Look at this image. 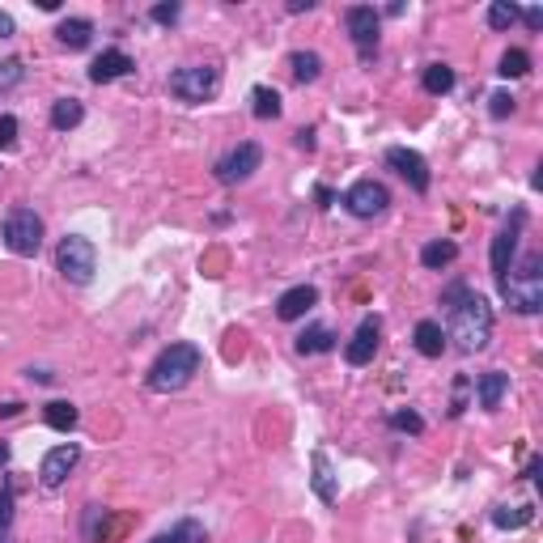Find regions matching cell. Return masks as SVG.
<instances>
[{"instance_id": "obj_17", "label": "cell", "mask_w": 543, "mask_h": 543, "mask_svg": "<svg viewBox=\"0 0 543 543\" xmlns=\"http://www.w3.org/2000/svg\"><path fill=\"white\" fill-rule=\"evenodd\" d=\"M505 391H510V374H501V369H488V374L476 378V395H480L484 412H497Z\"/></svg>"}, {"instance_id": "obj_40", "label": "cell", "mask_w": 543, "mask_h": 543, "mask_svg": "<svg viewBox=\"0 0 543 543\" xmlns=\"http://www.w3.org/2000/svg\"><path fill=\"white\" fill-rule=\"evenodd\" d=\"M310 4H315V0H289V13H306Z\"/></svg>"}, {"instance_id": "obj_30", "label": "cell", "mask_w": 543, "mask_h": 543, "mask_svg": "<svg viewBox=\"0 0 543 543\" xmlns=\"http://www.w3.org/2000/svg\"><path fill=\"white\" fill-rule=\"evenodd\" d=\"M513 22H518V4H510V0H497V4L488 9V26H493V31H510Z\"/></svg>"}, {"instance_id": "obj_35", "label": "cell", "mask_w": 543, "mask_h": 543, "mask_svg": "<svg viewBox=\"0 0 543 543\" xmlns=\"http://www.w3.org/2000/svg\"><path fill=\"white\" fill-rule=\"evenodd\" d=\"M17 145V120L13 115H0V153Z\"/></svg>"}, {"instance_id": "obj_11", "label": "cell", "mask_w": 543, "mask_h": 543, "mask_svg": "<svg viewBox=\"0 0 543 543\" xmlns=\"http://www.w3.org/2000/svg\"><path fill=\"white\" fill-rule=\"evenodd\" d=\"M387 166L399 170V179H407V187H412L416 196H424V191H429V182H433V174H429V162H424L416 149H404V145L387 149Z\"/></svg>"}, {"instance_id": "obj_10", "label": "cell", "mask_w": 543, "mask_h": 543, "mask_svg": "<svg viewBox=\"0 0 543 543\" xmlns=\"http://www.w3.org/2000/svg\"><path fill=\"white\" fill-rule=\"evenodd\" d=\"M387 204H391V191L374 179L352 182V187L344 191V209L352 212V217H361V221H369V217H378V212H387Z\"/></svg>"}, {"instance_id": "obj_3", "label": "cell", "mask_w": 543, "mask_h": 543, "mask_svg": "<svg viewBox=\"0 0 543 543\" xmlns=\"http://www.w3.org/2000/svg\"><path fill=\"white\" fill-rule=\"evenodd\" d=\"M200 374V348L196 344H170L162 348V357L149 365V391L157 395H170V391H182L191 378Z\"/></svg>"}, {"instance_id": "obj_5", "label": "cell", "mask_w": 543, "mask_h": 543, "mask_svg": "<svg viewBox=\"0 0 543 543\" xmlns=\"http://www.w3.org/2000/svg\"><path fill=\"white\" fill-rule=\"evenodd\" d=\"M0 234H4V246H9L13 255L31 259V255H39V246H43V217L34 209H9Z\"/></svg>"}, {"instance_id": "obj_24", "label": "cell", "mask_w": 543, "mask_h": 543, "mask_svg": "<svg viewBox=\"0 0 543 543\" xmlns=\"http://www.w3.org/2000/svg\"><path fill=\"white\" fill-rule=\"evenodd\" d=\"M149 543H204V527H200L196 518H182V522H174L170 530L153 535Z\"/></svg>"}, {"instance_id": "obj_37", "label": "cell", "mask_w": 543, "mask_h": 543, "mask_svg": "<svg viewBox=\"0 0 543 543\" xmlns=\"http://www.w3.org/2000/svg\"><path fill=\"white\" fill-rule=\"evenodd\" d=\"M153 22H162V26H174V22H179V4H157V9H153Z\"/></svg>"}, {"instance_id": "obj_22", "label": "cell", "mask_w": 543, "mask_h": 543, "mask_svg": "<svg viewBox=\"0 0 543 543\" xmlns=\"http://www.w3.org/2000/svg\"><path fill=\"white\" fill-rule=\"evenodd\" d=\"M81 120H85V106L76 102V98H60V102L51 106V128L56 132H73Z\"/></svg>"}, {"instance_id": "obj_32", "label": "cell", "mask_w": 543, "mask_h": 543, "mask_svg": "<svg viewBox=\"0 0 543 543\" xmlns=\"http://www.w3.org/2000/svg\"><path fill=\"white\" fill-rule=\"evenodd\" d=\"M391 429H399V433H424V421L407 407V412H395L391 416Z\"/></svg>"}, {"instance_id": "obj_29", "label": "cell", "mask_w": 543, "mask_h": 543, "mask_svg": "<svg viewBox=\"0 0 543 543\" xmlns=\"http://www.w3.org/2000/svg\"><path fill=\"white\" fill-rule=\"evenodd\" d=\"M497 73L505 76V81H510V76H527V73H530V56L522 51V47H510V51L501 56V68H497Z\"/></svg>"}, {"instance_id": "obj_2", "label": "cell", "mask_w": 543, "mask_h": 543, "mask_svg": "<svg viewBox=\"0 0 543 543\" xmlns=\"http://www.w3.org/2000/svg\"><path fill=\"white\" fill-rule=\"evenodd\" d=\"M497 289H501V298L510 302V310H518V315H539L543 310V255L539 251L513 259L505 280Z\"/></svg>"}, {"instance_id": "obj_21", "label": "cell", "mask_w": 543, "mask_h": 543, "mask_svg": "<svg viewBox=\"0 0 543 543\" xmlns=\"http://www.w3.org/2000/svg\"><path fill=\"white\" fill-rule=\"evenodd\" d=\"M43 421L51 424L56 433H73V429H76V421H81V416H76V407L68 404V399H51V404L43 407Z\"/></svg>"}, {"instance_id": "obj_38", "label": "cell", "mask_w": 543, "mask_h": 543, "mask_svg": "<svg viewBox=\"0 0 543 543\" xmlns=\"http://www.w3.org/2000/svg\"><path fill=\"white\" fill-rule=\"evenodd\" d=\"M518 17L527 22L530 31H539V26H543V9H539V4H530V9H518Z\"/></svg>"}, {"instance_id": "obj_1", "label": "cell", "mask_w": 543, "mask_h": 543, "mask_svg": "<svg viewBox=\"0 0 543 543\" xmlns=\"http://www.w3.org/2000/svg\"><path fill=\"white\" fill-rule=\"evenodd\" d=\"M446 306V340H454L458 352H480L493 340V306L488 298H480L467 280H454L441 293Z\"/></svg>"}, {"instance_id": "obj_39", "label": "cell", "mask_w": 543, "mask_h": 543, "mask_svg": "<svg viewBox=\"0 0 543 543\" xmlns=\"http://www.w3.org/2000/svg\"><path fill=\"white\" fill-rule=\"evenodd\" d=\"M9 34H13V17L0 13V39H9Z\"/></svg>"}, {"instance_id": "obj_36", "label": "cell", "mask_w": 543, "mask_h": 543, "mask_svg": "<svg viewBox=\"0 0 543 543\" xmlns=\"http://www.w3.org/2000/svg\"><path fill=\"white\" fill-rule=\"evenodd\" d=\"M467 391H471V378H458V382H454V404H450V416H463V407H467Z\"/></svg>"}, {"instance_id": "obj_34", "label": "cell", "mask_w": 543, "mask_h": 543, "mask_svg": "<svg viewBox=\"0 0 543 543\" xmlns=\"http://www.w3.org/2000/svg\"><path fill=\"white\" fill-rule=\"evenodd\" d=\"M488 115H493V120H505V115H513V93H505V90L493 93V98H488Z\"/></svg>"}, {"instance_id": "obj_26", "label": "cell", "mask_w": 543, "mask_h": 543, "mask_svg": "<svg viewBox=\"0 0 543 543\" xmlns=\"http://www.w3.org/2000/svg\"><path fill=\"white\" fill-rule=\"evenodd\" d=\"M454 259H458V246H454L450 238L429 242V246L421 251V263H424V268H433V272H438V268H450Z\"/></svg>"}, {"instance_id": "obj_15", "label": "cell", "mask_w": 543, "mask_h": 543, "mask_svg": "<svg viewBox=\"0 0 543 543\" xmlns=\"http://www.w3.org/2000/svg\"><path fill=\"white\" fill-rule=\"evenodd\" d=\"M310 306H318V289L315 285H298V289H289V293H280V302H276V318L293 323V318H302Z\"/></svg>"}, {"instance_id": "obj_7", "label": "cell", "mask_w": 543, "mask_h": 543, "mask_svg": "<svg viewBox=\"0 0 543 543\" xmlns=\"http://www.w3.org/2000/svg\"><path fill=\"white\" fill-rule=\"evenodd\" d=\"M344 26H348L352 47H357V56H361V60H374L378 31H382V17H378L374 4H352V9H344Z\"/></svg>"}, {"instance_id": "obj_23", "label": "cell", "mask_w": 543, "mask_h": 543, "mask_svg": "<svg viewBox=\"0 0 543 543\" xmlns=\"http://www.w3.org/2000/svg\"><path fill=\"white\" fill-rule=\"evenodd\" d=\"M527 522H535V505H497L493 510V527L501 530H518Z\"/></svg>"}, {"instance_id": "obj_6", "label": "cell", "mask_w": 543, "mask_h": 543, "mask_svg": "<svg viewBox=\"0 0 543 543\" xmlns=\"http://www.w3.org/2000/svg\"><path fill=\"white\" fill-rule=\"evenodd\" d=\"M221 90V73L212 64H187V68H174L170 73V93L179 102H204Z\"/></svg>"}, {"instance_id": "obj_4", "label": "cell", "mask_w": 543, "mask_h": 543, "mask_svg": "<svg viewBox=\"0 0 543 543\" xmlns=\"http://www.w3.org/2000/svg\"><path fill=\"white\" fill-rule=\"evenodd\" d=\"M56 268H60V276L68 285H90L93 272H98V251H93V242L81 238V234L60 238V246H56Z\"/></svg>"}, {"instance_id": "obj_16", "label": "cell", "mask_w": 543, "mask_h": 543, "mask_svg": "<svg viewBox=\"0 0 543 543\" xmlns=\"http://www.w3.org/2000/svg\"><path fill=\"white\" fill-rule=\"evenodd\" d=\"M310 467H315V476H310V484H315V493L323 505H335L340 501V488H335V471H332V458L323 450H315V458H310Z\"/></svg>"}, {"instance_id": "obj_13", "label": "cell", "mask_w": 543, "mask_h": 543, "mask_svg": "<svg viewBox=\"0 0 543 543\" xmlns=\"http://www.w3.org/2000/svg\"><path fill=\"white\" fill-rule=\"evenodd\" d=\"M378 344H382V318L378 315H365L361 327H357V335L344 344V361L348 365H369L374 361Z\"/></svg>"}, {"instance_id": "obj_18", "label": "cell", "mask_w": 543, "mask_h": 543, "mask_svg": "<svg viewBox=\"0 0 543 543\" xmlns=\"http://www.w3.org/2000/svg\"><path fill=\"white\" fill-rule=\"evenodd\" d=\"M412 340H416V352H421V357H441V348H446V332H441L438 318H421L416 332H412Z\"/></svg>"}, {"instance_id": "obj_41", "label": "cell", "mask_w": 543, "mask_h": 543, "mask_svg": "<svg viewBox=\"0 0 543 543\" xmlns=\"http://www.w3.org/2000/svg\"><path fill=\"white\" fill-rule=\"evenodd\" d=\"M298 145H302V149H310V145H315V132H310V128H302V132H298Z\"/></svg>"}, {"instance_id": "obj_19", "label": "cell", "mask_w": 543, "mask_h": 543, "mask_svg": "<svg viewBox=\"0 0 543 543\" xmlns=\"http://www.w3.org/2000/svg\"><path fill=\"white\" fill-rule=\"evenodd\" d=\"M90 34H93V22L90 17H64L56 39H60L68 51H81V47H90Z\"/></svg>"}, {"instance_id": "obj_9", "label": "cell", "mask_w": 543, "mask_h": 543, "mask_svg": "<svg viewBox=\"0 0 543 543\" xmlns=\"http://www.w3.org/2000/svg\"><path fill=\"white\" fill-rule=\"evenodd\" d=\"M259 162H263V149H259L255 140H242L238 149H229L226 157L217 162V179L226 182V187H234V182H246L259 170Z\"/></svg>"}, {"instance_id": "obj_25", "label": "cell", "mask_w": 543, "mask_h": 543, "mask_svg": "<svg viewBox=\"0 0 543 543\" xmlns=\"http://www.w3.org/2000/svg\"><path fill=\"white\" fill-rule=\"evenodd\" d=\"M421 85H424V93H433V98L450 93L454 90V68L450 64H429L421 73Z\"/></svg>"}, {"instance_id": "obj_12", "label": "cell", "mask_w": 543, "mask_h": 543, "mask_svg": "<svg viewBox=\"0 0 543 543\" xmlns=\"http://www.w3.org/2000/svg\"><path fill=\"white\" fill-rule=\"evenodd\" d=\"M76 463H81V446H73V441L47 450L43 467H39V484H43V488H64V480L76 471Z\"/></svg>"}, {"instance_id": "obj_31", "label": "cell", "mask_w": 543, "mask_h": 543, "mask_svg": "<svg viewBox=\"0 0 543 543\" xmlns=\"http://www.w3.org/2000/svg\"><path fill=\"white\" fill-rule=\"evenodd\" d=\"M9 530H13V493L0 488V543H9Z\"/></svg>"}, {"instance_id": "obj_20", "label": "cell", "mask_w": 543, "mask_h": 543, "mask_svg": "<svg viewBox=\"0 0 543 543\" xmlns=\"http://www.w3.org/2000/svg\"><path fill=\"white\" fill-rule=\"evenodd\" d=\"M335 348V335L323 327V323H310L302 335H298V352L302 357H315V352H332Z\"/></svg>"}, {"instance_id": "obj_43", "label": "cell", "mask_w": 543, "mask_h": 543, "mask_svg": "<svg viewBox=\"0 0 543 543\" xmlns=\"http://www.w3.org/2000/svg\"><path fill=\"white\" fill-rule=\"evenodd\" d=\"M17 412H22V404H4V407H0V416H4V421H9V416H17Z\"/></svg>"}, {"instance_id": "obj_14", "label": "cell", "mask_w": 543, "mask_h": 543, "mask_svg": "<svg viewBox=\"0 0 543 543\" xmlns=\"http://www.w3.org/2000/svg\"><path fill=\"white\" fill-rule=\"evenodd\" d=\"M136 64L128 51H120V47H111V51H102L98 60L90 64V81L93 85H111V81H120V76H128Z\"/></svg>"}, {"instance_id": "obj_28", "label": "cell", "mask_w": 543, "mask_h": 543, "mask_svg": "<svg viewBox=\"0 0 543 543\" xmlns=\"http://www.w3.org/2000/svg\"><path fill=\"white\" fill-rule=\"evenodd\" d=\"M251 111H255V120H276L280 115V93L272 85H255L251 90Z\"/></svg>"}, {"instance_id": "obj_42", "label": "cell", "mask_w": 543, "mask_h": 543, "mask_svg": "<svg viewBox=\"0 0 543 543\" xmlns=\"http://www.w3.org/2000/svg\"><path fill=\"white\" fill-rule=\"evenodd\" d=\"M9 458H13V446H9V441H0V467H4Z\"/></svg>"}, {"instance_id": "obj_33", "label": "cell", "mask_w": 543, "mask_h": 543, "mask_svg": "<svg viewBox=\"0 0 543 543\" xmlns=\"http://www.w3.org/2000/svg\"><path fill=\"white\" fill-rule=\"evenodd\" d=\"M26 76V68H22V60H0V90H13L17 81Z\"/></svg>"}, {"instance_id": "obj_8", "label": "cell", "mask_w": 543, "mask_h": 543, "mask_svg": "<svg viewBox=\"0 0 543 543\" xmlns=\"http://www.w3.org/2000/svg\"><path fill=\"white\" fill-rule=\"evenodd\" d=\"M522 226H527V209H513L510 221L501 226V234L493 238V280H505V272H510L513 255H518V238H522Z\"/></svg>"}, {"instance_id": "obj_27", "label": "cell", "mask_w": 543, "mask_h": 543, "mask_svg": "<svg viewBox=\"0 0 543 543\" xmlns=\"http://www.w3.org/2000/svg\"><path fill=\"white\" fill-rule=\"evenodd\" d=\"M289 68H293V76H298L302 85H310V81H318V73H323V60H318V51H293V56H289Z\"/></svg>"}]
</instances>
